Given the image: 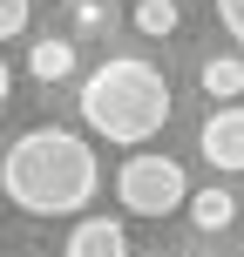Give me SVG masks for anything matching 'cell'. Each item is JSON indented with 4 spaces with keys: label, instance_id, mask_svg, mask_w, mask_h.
<instances>
[{
    "label": "cell",
    "instance_id": "7",
    "mask_svg": "<svg viewBox=\"0 0 244 257\" xmlns=\"http://www.w3.org/2000/svg\"><path fill=\"white\" fill-rule=\"evenodd\" d=\"M197 81H204L210 102H237V95H244V61H237V54H210Z\"/></svg>",
    "mask_w": 244,
    "mask_h": 257
},
{
    "label": "cell",
    "instance_id": "14",
    "mask_svg": "<svg viewBox=\"0 0 244 257\" xmlns=\"http://www.w3.org/2000/svg\"><path fill=\"white\" fill-rule=\"evenodd\" d=\"M149 257H163V250H149Z\"/></svg>",
    "mask_w": 244,
    "mask_h": 257
},
{
    "label": "cell",
    "instance_id": "12",
    "mask_svg": "<svg viewBox=\"0 0 244 257\" xmlns=\"http://www.w3.org/2000/svg\"><path fill=\"white\" fill-rule=\"evenodd\" d=\"M75 27H89V34L109 27V7H102V0H75Z\"/></svg>",
    "mask_w": 244,
    "mask_h": 257
},
{
    "label": "cell",
    "instance_id": "5",
    "mask_svg": "<svg viewBox=\"0 0 244 257\" xmlns=\"http://www.w3.org/2000/svg\"><path fill=\"white\" fill-rule=\"evenodd\" d=\"M68 257H129V237L116 217H82L68 230Z\"/></svg>",
    "mask_w": 244,
    "mask_h": 257
},
{
    "label": "cell",
    "instance_id": "4",
    "mask_svg": "<svg viewBox=\"0 0 244 257\" xmlns=\"http://www.w3.org/2000/svg\"><path fill=\"white\" fill-rule=\"evenodd\" d=\"M197 149L217 169H244V108H217V115L197 128Z\"/></svg>",
    "mask_w": 244,
    "mask_h": 257
},
{
    "label": "cell",
    "instance_id": "6",
    "mask_svg": "<svg viewBox=\"0 0 244 257\" xmlns=\"http://www.w3.org/2000/svg\"><path fill=\"white\" fill-rule=\"evenodd\" d=\"M27 68H34V81H61V75H75V41H68V34H41L34 54H27Z\"/></svg>",
    "mask_w": 244,
    "mask_h": 257
},
{
    "label": "cell",
    "instance_id": "8",
    "mask_svg": "<svg viewBox=\"0 0 244 257\" xmlns=\"http://www.w3.org/2000/svg\"><path fill=\"white\" fill-rule=\"evenodd\" d=\"M231 196H224V190H197L190 196V223H197V230H224V223H231Z\"/></svg>",
    "mask_w": 244,
    "mask_h": 257
},
{
    "label": "cell",
    "instance_id": "9",
    "mask_svg": "<svg viewBox=\"0 0 244 257\" xmlns=\"http://www.w3.org/2000/svg\"><path fill=\"white\" fill-rule=\"evenodd\" d=\"M177 0H136V27L142 34H177Z\"/></svg>",
    "mask_w": 244,
    "mask_h": 257
},
{
    "label": "cell",
    "instance_id": "3",
    "mask_svg": "<svg viewBox=\"0 0 244 257\" xmlns=\"http://www.w3.org/2000/svg\"><path fill=\"white\" fill-rule=\"evenodd\" d=\"M116 196H122V210H136V217H170V210L190 203V183H183L177 156H129L116 169Z\"/></svg>",
    "mask_w": 244,
    "mask_h": 257
},
{
    "label": "cell",
    "instance_id": "13",
    "mask_svg": "<svg viewBox=\"0 0 244 257\" xmlns=\"http://www.w3.org/2000/svg\"><path fill=\"white\" fill-rule=\"evenodd\" d=\"M7 95H14V75H7V61H0V108H7Z\"/></svg>",
    "mask_w": 244,
    "mask_h": 257
},
{
    "label": "cell",
    "instance_id": "10",
    "mask_svg": "<svg viewBox=\"0 0 244 257\" xmlns=\"http://www.w3.org/2000/svg\"><path fill=\"white\" fill-rule=\"evenodd\" d=\"M27 27V0H0V41H14Z\"/></svg>",
    "mask_w": 244,
    "mask_h": 257
},
{
    "label": "cell",
    "instance_id": "2",
    "mask_svg": "<svg viewBox=\"0 0 244 257\" xmlns=\"http://www.w3.org/2000/svg\"><path fill=\"white\" fill-rule=\"evenodd\" d=\"M82 122H89L102 142L142 149V142L170 122V81H163V68L142 61V54H109L102 68L82 75Z\"/></svg>",
    "mask_w": 244,
    "mask_h": 257
},
{
    "label": "cell",
    "instance_id": "11",
    "mask_svg": "<svg viewBox=\"0 0 244 257\" xmlns=\"http://www.w3.org/2000/svg\"><path fill=\"white\" fill-rule=\"evenodd\" d=\"M217 21H224V34L244 48V0H217Z\"/></svg>",
    "mask_w": 244,
    "mask_h": 257
},
{
    "label": "cell",
    "instance_id": "1",
    "mask_svg": "<svg viewBox=\"0 0 244 257\" xmlns=\"http://www.w3.org/2000/svg\"><path fill=\"white\" fill-rule=\"evenodd\" d=\"M95 183H102L95 149L75 128H54V122L27 128V136L0 156V190H7V203L27 210V217H75V210H89Z\"/></svg>",
    "mask_w": 244,
    "mask_h": 257
}]
</instances>
